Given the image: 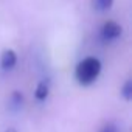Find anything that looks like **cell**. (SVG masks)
<instances>
[{"label": "cell", "instance_id": "obj_1", "mask_svg": "<svg viewBox=\"0 0 132 132\" xmlns=\"http://www.w3.org/2000/svg\"><path fill=\"white\" fill-rule=\"evenodd\" d=\"M100 73H101V62H100V59H96L93 56L82 59L76 65V70H75V76L81 86L93 84L98 79Z\"/></svg>", "mask_w": 132, "mask_h": 132}, {"label": "cell", "instance_id": "obj_2", "mask_svg": "<svg viewBox=\"0 0 132 132\" xmlns=\"http://www.w3.org/2000/svg\"><path fill=\"white\" fill-rule=\"evenodd\" d=\"M121 31H123V28H121L117 22L109 20V22H106V23L103 25V28H101V37H103V40H106V42L115 40V39H118V37L121 36Z\"/></svg>", "mask_w": 132, "mask_h": 132}, {"label": "cell", "instance_id": "obj_3", "mask_svg": "<svg viewBox=\"0 0 132 132\" xmlns=\"http://www.w3.org/2000/svg\"><path fill=\"white\" fill-rule=\"evenodd\" d=\"M17 64V54L14 50H3L2 56H0V65L3 70H11L14 65Z\"/></svg>", "mask_w": 132, "mask_h": 132}, {"label": "cell", "instance_id": "obj_4", "mask_svg": "<svg viewBox=\"0 0 132 132\" xmlns=\"http://www.w3.org/2000/svg\"><path fill=\"white\" fill-rule=\"evenodd\" d=\"M48 93H50L48 82L42 81V82H39V84H37V87H36V90H34V98H36L37 101H44V100H47Z\"/></svg>", "mask_w": 132, "mask_h": 132}, {"label": "cell", "instance_id": "obj_5", "mask_svg": "<svg viewBox=\"0 0 132 132\" xmlns=\"http://www.w3.org/2000/svg\"><path fill=\"white\" fill-rule=\"evenodd\" d=\"M121 95H123V98H124L126 101H130V98H132V81H130V79H127V81L123 84V87H121Z\"/></svg>", "mask_w": 132, "mask_h": 132}, {"label": "cell", "instance_id": "obj_6", "mask_svg": "<svg viewBox=\"0 0 132 132\" xmlns=\"http://www.w3.org/2000/svg\"><path fill=\"white\" fill-rule=\"evenodd\" d=\"M113 3V0H93V6L100 11H106L112 6Z\"/></svg>", "mask_w": 132, "mask_h": 132}, {"label": "cell", "instance_id": "obj_7", "mask_svg": "<svg viewBox=\"0 0 132 132\" xmlns=\"http://www.w3.org/2000/svg\"><path fill=\"white\" fill-rule=\"evenodd\" d=\"M11 104H13V107L19 109L23 104V95L20 92H13V95H11Z\"/></svg>", "mask_w": 132, "mask_h": 132}, {"label": "cell", "instance_id": "obj_8", "mask_svg": "<svg viewBox=\"0 0 132 132\" xmlns=\"http://www.w3.org/2000/svg\"><path fill=\"white\" fill-rule=\"evenodd\" d=\"M100 132H118V129H117V126L113 123H106Z\"/></svg>", "mask_w": 132, "mask_h": 132}, {"label": "cell", "instance_id": "obj_9", "mask_svg": "<svg viewBox=\"0 0 132 132\" xmlns=\"http://www.w3.org/2000/svg\"><path fill=\"white\" fill-rule=\"evenodd\" d=\"M5 132H17V130H16V129H14V127H8V129H6V130H5Z\"/></svg>", "mask_w": 132, "mask_h": 132}]
</instances>
